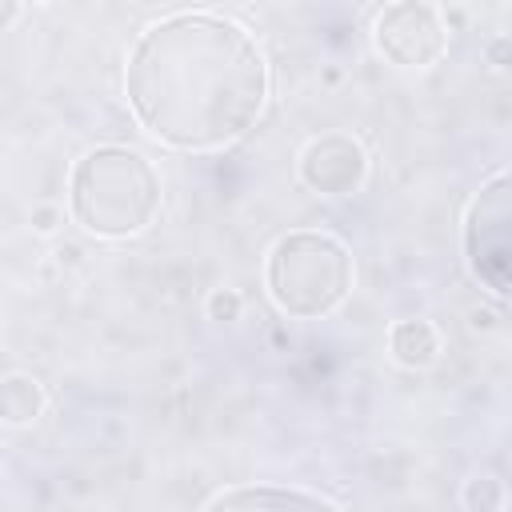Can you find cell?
<instances>
[{
    "label": "cell",
    "mask_w": 512,
    "mask_h": 512,
    "mask_svg": "<svg viewBox=\"0 0 512 512\" xmlns=\"http://www.w3.org/2000/svg\"><path fill=\"white\" fill-rule=\"evenodd\" d=\"M40 408H44V392H40V384L32 380V376H4L0 380V420H8V424H28V420H36L40 416Z\"/></svg>",
    "instance_id": "obj_9"
},
{
    "label": "cell",
    "mask_w": 512,
    "mask_h": 512,
    "mask_svg": "<svg viewBox=\"0 0 512 512\" xmlns=\"http://www.w3.org/2000/svg\"><path fill=\"white\" fill-rule=\"evenodd\" d=\"M508 228H512V204H508V176L500 172V176H492L480 188V196L472 200L468 220H464V252H468V264H472V272L496 296L508 292V256H512Z\"/></svg>",
    "instance_id": "obj_4"
},
{
    "label": "cell",
    "mask_w": 512,
    "mask_h": 512,
    "mask_svg": "<svg viewBox=\"0 0 512 512\" xmlns=\"http://www.w3.org/2000/svg\"><path fill=\"white\" fill-rule=\"evenodd\" d=\"M436 328L428 320H400L392 328V356L408 368H424L436 360Z\"/></svg>",
    "instance_id": "obj_8"
},
{
    "label": "cell",
    "mask_w": 512,
    "mask_h": 512,
    "mask_svg": "<svg viewBox=\"0 0 512 512\" xmlns=\"http://www.w3.org/2000/svg\"><path fill=\"white\" fill-rule=\"evenodd\" d=\"M352 288V256L328 232H288L268 260L272 300L300 320L328 316Z\"/></svg>",
    "instance_id": "obj_3"
},
{
    "label": "cell",
    "mask_w": 512,
    "mask_h": 512,
    "mask_svg": "<svg viewBox=\"0 0 512 512\" xmlns=\"http://www.w3.org/2000/svg\"><path fill=\"white\" fill-rule=\"evenodd\" d=\"M376 48L400 68H428L448 48V28L432 4L400 0L376 16Z\"/></svg>",
    "instance_id": "obj_5"
},
{
    "label": "cell",
    "mask_w": 512,
    "mask_h": 512,
    "mask_svg": "<svg viewBox=\"0 0 512 512\" xmlns=\"http://www.w3.org/2000/svg\"><path fill=\"white\" fill-rule=\"evenodd\" d=\"M212 312H216V316H220V312L232 316V312H236V296H212Z\"/></svg>",
    "instance_id": "obj_10"
},
{
    "label": "cell",
    "mask_w": 512,
    "mask_h": 512,
    "mask_svg": "<svg viewBox=\"0 0 512 512\" xmlns=\"http://www.w3.org/2000/svg\"><path fill=\"white\" fill-rule=\"evenodd\" d=\"M264 100V52L236 20L212 12H176L152 24L128 56L136 120L176 148H220L244 136Z\"/></svg>",
    "instance_id": "obj_1"
},
{
    "label": "cell",
    "mask_w": 512,
    "mask_h": 512,
    "mask_svg": "<svg viewBox=\"0 0 512 512\" xmlns=\"http://www.w3.org/2000/svg\"><path fill=\"white\" fill-rule=\"evenodd\" d=\"M364 172H368V156L344 132H328V136L312 140L304 148V156H300V180L320 196L356 192L364 184Z\"/></svg>",
    "instance_id": "obj_6"
},
{
    "label": "cell",
    "mask_w": 512,
    "mask_h": 512,
    "mask_svg": "<svg viewBox=\"0 0 512 512\" xmlns=\"http://www.w3.org/2000/svg\"><path fill=\"white\" fill-rule=\"evenodd\" d=\"M160 208L156 168L120 144L92 148L72 172V212L96 236H132Z\"/></svg>",
    "instance_id": "obj_2"
},
{
    "label": "cell",
    "mask_w": 512,
    "mask_h": 512,
    "mask_svg": "<svg viewBox=\"0 0 512 512\" xmlns=\"http://www.w3.org/2000/svg\"><path fill=\"white\" fill-rule=\"evenodd\" d=\"M204 512H344V508L296 488H228Z\"/></svg>",
    "instance_id": "obj_7"
},
{
    "label": "cell",
    "mask_w": 512,
    "mask_h": 512,
    "mask_svg": "<svg viewBox=\"0 0 512 512\" xmlns=\"http://www.w3.org/2000/svg\"><path fill=\"white\" fill-rule=\"evenodd\" d=\"M16 16H20V8H16V4H0V28H4L8 20H16Z\"/></svg>",
    "instance_id": "obj_11"
}]
</instances>
